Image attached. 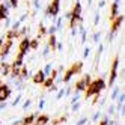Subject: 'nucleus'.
I'll use <instances>...</instances> for the list:
<instances>
[{
	"label": "nucleus",
	"mask_w": 125,
	"mask_h": 125,
	"mask_svg": "<svg viewBox=\"0 0 125 125\" xmlns=\"http://www.w3.org/2000/svg\"><path fill=\"white\" fill-rule=\"evenodd\" d=\"M9 95H11V89H9V86H6V84H0V103H3V101H6L8 98H9Z\"/></svg>",
	"instance_id": "6e6552de"
},
{
	"label": "nucleus",
	"mask_w": 125,
	"mask_h": 125,
	"mask_svg": "<svg viewBox=\"0 0 125 125\" xmlns=\"http://www.w3.org/2000/svg\"><path fill=\"white\" fill-rule=\"evenodd\" d=\"M33 121H35V115H29L27 118H24V119H23V124H26V125H30Z\"/></svg>",
	"instance_id": "6ab92c4d"
},
{
	"label": "nucleus",
	"mask_w": 125,
	"mask_h": 125,
	"mask_svg": "<svg viewBox=\"0 0 125 125\" xmlns=\"http://www.w3.org/2000/svg\"><path fill=\"white\" fill-rule=\"evenodd\" d=\"M89 83H91V77H89V74H86L83 78H80L75 83V89L77 91H86V87L89 86Z\"/></svg>",
	"instance_id": "20e7f679"
},
{
	"label": "nucleus",
	"mask_w": 125,
	"mask_h": 125,
	"mask_svg": "<svg viewBox=\"0 0 125 125\" xmlns=\"http://www.w3.org/2000/svg\"><path fill=\"white\" fill-rule=\"evenodd\" d=\"M118 65H119V57H115V59H113V63H112L110 77H109V86H112V84H113L116 75H118Z\"/></svg>",
	"instance_id": "7ed1b4c3"
},
{
	"label": "nucleus",
	"mask_w": 125,
	"mask_h": 125,
	"mask_svg": "<svg viewBox=\"0 0 125 125\" xmlns=\"http://www.w3.org/2000/svg\"><path fill=\"white\" fill-rule=\"evenodd\" d=\"M100 125H107V119H103V121L100 122Z\"/></svg>",
	"instance_id": "a878e982"
},
{
	"label": "nucleus",
	"mask_w": 125,
	"mask_h": 125,
	"mask_svg": "<svg viewBox=\"0 0 125 125\" xmlns=\"http://www.w3.org/2000/svg\"><path fill=\"white\" fill-rule=\"evenodd\" d=\"M20 75H21V78H27L29 73H27V68H26V66H23V68L20 69Z\"/></svg>",
	"instance_id": "412c9836"
},
{
	"label": "nucleus",
	"mask_w": 125,
	"mask_h": 125,
	"mask_svg": "<svg viewBox=\"0 0 125 125\" xmlns=\"http://www.w3.org/2000/svg\"><path fill=\"white\" fill-rule=\"evenodd\" d=\"M48 122V116L47 115H41V116H38V119L35 121V124H38V125H45Z\"/></svg>",
	"instance_id": "4468645a"
},
{
	"label": "nucleus",
	"mask_w": 125,
	"mask_h": 125,
	"mask_svg": "<svg viewBox=\"0 0 125 125\" xmlns=\"http://www.w3.org/2000/svg\"><path fill=\"white\" fill-rule=\"evenodd\" d=\"M23 125H26V124H23Z\"/></svg>",
	"instance_id": "2f4dec72"
},
{
	"label": "nucleus",
	"mask_w": 125,
	"mask_h": 125,
	"mask_svg": "<svg viewBox=\"0 0 125 125\" xmlns=\"http://www.w3.org/2000/svg\"><path fill=\"white\" fill-rule=\"evenodd\" d=\"M118 11H119V5H118V0L112 5V9H110V20H113L116 15H118Z\"/></svg>",
	"instance_id": "f8f14e48"
},
{
	"label": "nucleus",
	"mask_w": 125,
	"mask_h": 125,
	"mask_svg": "<svg viewBox=\"0 0 125 125\" xmlns=\"http://www.w3.org/2000/svg\"><path fill=\"white\" fill-rule=\"evenodd\" d=\"M23 59H24V54H23V53H18V54H17L15 62H14L11 66H17V68H20V66L23 65Z\"/></svg>",
	"instance_id": "ddd939ff"
},
{
	"label": "nucleus",
	"mask_w": 125,
	"mask_h": 125,
	"mask_svg": "<svg viewBox=\"0 0 125 125\" xmlns=\"http://www.w3.org/2000/svg\"><path fill=\"white\" fill-rule=\"evenodd\" d=\"M65 95V91H60L59 94H57V98H62V96H63Z\"/></svg>",
	"instance_id": "b1692460"
},
{
	"label": "nucleus",
	"mask_w": 125,
	"mask_h": 125,
	"mask_svg": "<svg viewBox=\"0 0 125 125\" xmlns=\"http://www.w3.org/2000/svg\"><path fill=\"white\" fill-rule=\"evenodd\" d=\"M59 9H60V0H53V2L48 5V8H47V14L54 17V15H57Z\"/></svg>",
	"instance_id": "39448f33"
},
{
	"label": "nucleus",
	"mask_w": 125,
	"mask_h": 125,
	"mask_svg": "<svg viewBox=\"0 0 125 125\" xmlns=\"http://www.w3.org/2000/svg\"><path fill=\"white\" fill-rule=\"evenodd\" d=\"M82 5H80V2L77 0V2L74 3V8H73V11H71L68 14V17H71V18H82Z\"/></svg>",
	"instance_id": "0eeeda50"
},
{
	"label": "nucleus",
	"mask_w": 125,
	"mask_h": 125,
	"mask_svg": "<svg viewBox=\"0 0 125 125\" xmlns=\"http://www.w3.org/2000/svg\"><path fill=\"white\" fill-rule=\"evenodd\" d=\"M38 45H39L38 39H32V41H29V50H38Z\"/></svg>",
	"instance_id": "f3484780"
},
{
	"label": "nucleus",
	"mask_w": 125,
	"mask_h": 125,
	"mask_svg": "<svg viewBox=\"0 0 125 125\" xmlns=\"http://www.w3.org/2000/svg\"><path fill=\"white\" fill-rule=\"evenodd\" d=\"M44 33H45V29H44V26H42V24H39V35H38V38H41Z\"/></svg>",
	"instance_id": "5701e85b"
},
{
	"label": "nucleus",
	"mask_w": 125,
	"mask_h": 125,
	"mask_svg": "<svg viewBox=\"0 0 125 125\" xmlns=\"http://www.w3.org/2000/svg\"><path fill=\"white\" fill-rule=\"evenodd\" d=\"M29 105H30V101H26V103H24V105H23V107H24V109H26V107H29Z\"/></svg>",
	"instance_id": "bb28decb"
},
{
	"label": "nucleus",
	"mask_w": 125,
	"mask_h": 125,
	"mask_svg": "<svg viewBox=\"0 0 125 125\" xmlns=\"http://www.w3.org/2000/svg\"><path fill=\"white\" fill-rule=\"evenodd\" d=\"M6 17H8V8H6V5L0 3V20H5Z\"/></svg>",
	"instance_id": "dca6fc26"
},
{
	"label": "nucleus",
	"mask_w": 125,
	"mask_h": 125,
	"mask_svg": "<svg viewBox=\"0 0 125 125\" xmlns=\"http://www.w3.org/2000/svg\"><path fill=\"white\" fill-rule=\"evenodd\" d=\"M17 36H18V32H17V30H9V32H8V35H6L8 39H14Z\"/></svg>",
	"instance_id": "aec40b11"
},
{
	"label": "nucleus",
	"mask_w": 125,
	"mask_h": 125,
	"mask_svg": "<svg viewBox=\"0 0 125 125\" xmlns=\"http://www.w3.org/2000/svg\"><path fill=\"white\" fill-rule=\"evenodd\" d=\"M56 35H50V38H48V48L51 50H56Z\"/></svg>",
	"instance_id": "2eb2a0df"
},
{
	"label": "nucleus",
	"mask_w": 125,
	"mask_h": 125,
	"mask_svg": "<svg viewBox=\"0 0 125 125\" xmlns=\"http://www.w3.org/2000/svg\"><path fill=\"white\" fill-rule=\"evenodd\" d=\"M32 80H33V83H36V84H42V82L45 80V74H44V71H38V73L32 77Z\"/></svg>",
	"instance_id": "9d476101"
},
{
	"label": "nucleus",
	"mask_w": 125,
	"mask_h": 125,
	"mask_svg": "<svg viewBox=\"0 0 125 125\" xmlns=\"http://www.w3.org/2000/svg\"><path fill=\"white\" fill-rule=\"evenodd\" d=\"M2 44H3V41H2V39H0V47H2Z\"/></svg>",
	"instance_id": "c756f323"
},
{
	"label": "nucleus",
	"mask_w": 125,
	"mask_h": 125,
	"mask_svg": "<svg viewBox=\"0 0 125 125\" xmlns=\"http://www.w3.org/2000/svg\"><path fill=\"white\" fill-rule=\"evenodd\" d=\"M5 105H6V104H5V101H3V103H0V110L5 109Z\"/></svg>",
	"instance_id": "cd10ccee"
},
{
	"label": "nucleus",
	"mask_w": 125,
	"mask_h": 125,
	"mask_svg": "<svg viewBox=\"0 0 125 125\" xmlns=\"http://www.w3.org/2000/svg\"><path fill=\"white\" fill-rule=\"evenodd\" d=\"M84 122H86V119H82V121H80V122H78V124H77V125H83V124H84Z\"/></svg>",
	"instance_id": "c85d7f7f"
},
{
	"label": "nucleus",
	"mask_w": 125,
	"mask_h": 125,
	"mask_svg": "<svg viewBox=\"0 0 125 125\" xmlns=\"http://www.w3.org/2000/svg\"><path fill=\"white\" fill-rule=\"evenodd\" d=\"M0 2H2V0H0Z\"/></svg>",
	"instance_id": "473e14b6"
},
{
	"label": "nucleus",
	"mask_w": 125,
	"mask_h": 125,
	"mask_svg": "<svg viewBox=\"0 0 125 125\" xmlns=\"http://www.w3.org/2000/svg\"><path fill=\"white\" fill-rule=\"evenodd\" d=\"M53 82H54V78H53V77L50 75V77H48L47 80H44V82H42V86H44V87H51Z\"/></svg>",
	"instance_id": "a211bd4d"
},
{
	"label": "nucleus",
	"mask_w": 125,
	"mask_h": 125,
	"mask_svg": "<svg viewBox=\"0 0 125 125\" xmlns=\"http://www.w3.org/2000/svg\"><path fill=\"white\" fill-rule=\"evenodd\" d=\"M82 68H83V63L82 62H77V63H74L73 66H71L66 73H65V75H63V82L65 83H68L69 82V78L73 77L74 74H78V73H82Z\"/></svg>",
	"instance_id": "f03ea898"
},
{
	"label": "nucleus",
	"mask_w": 125,
	"mask_h": 125,
	"mask_svg": "<svg viewBox=\"0 0 125 125\" xmlns=\"http://www.w3.org/2000/svg\"><path fill=\"white\" fill-rule=\"evenodd\" d=\"M11 47H12V39H8L6 42H3L2 47H0V56L6 57L8 53H9V50H11Z\"/></svg>",
	"instance_id": "1a4fd4ad"
},
{
	"label": "nucleus",
	"mask_w": 125,
	"mask_h": 125,
	"mask_svg": "<svg viewBox=\"0 0 125 125\" xmlns=\"http://www.w3.org/2000/svg\"><path fill=\"white\" fill-rule=\"evenodd\" d=\"M104 87H105L104 80L103 78H96V80H94V82L89 83V86L86 87V95L84 96L89 98V96H92V95H98Z\"/></svg>",
	"instance_id": "f257e3e1"
},
{
	"label": "nucleus",
	"mask_w": 125,
	"mask_h": 125,
	"mask_svg": "<svg viewBox=\"0 0 125 125\" xmlns=\"http://www.w3.org/2000/svg\"><path fill=\"white\" fill-rule=\"evenodd\" d=\"M11 3H12L14 8H17V5H18V2H17V0H11Z\"/></svg>",
	"instance_id": "393cba45"
},
{
	"label": "nucleus",
	"mask_w": 125,
	"mask_h": 125,
	"mask_svg": "<svg viewBox=\"0 0 125 125\" xmlns=\"http://www.w3.org/2000/svg\"><path fill=\"white\" fill-rule=\"evenodd\" d=\"M0 84H2V82H0Z\"/></svg>",
	"instance_id": "7c9ffc66"
},
{
	"label": "nucleus",
	"mask_w": 125,
	"mask_h": 125,
	"mask_svg": "<svg viewBox=\"0 0 125 125\" xmlns=\"http://www.w3.org/2000/svg\"><path fill=\"white\" fill-rule=\"evenodd\" d=\"M2 68H3V74H5V75H8V74H9V69H11V68H9V65L3 63V65H2Z\"/></svg>",
	"instance_id": "4be33fe9"
},
{
	"label": "nucleus",
	"mask_w": 125,
	"mask_h": 125,
	"mask_svg": "<svg viewBox=\"0 0 125 125\" xmlns=\"http://www.w3.org/2000/svg\"><path fill=\"white\" fill-rule=\"evenodd\" d=\"M124 23V15H116L115 18L112 20V26H110V33L113 35L116 30L121 27V24Z\"/></svg>",
	"instance_id": "423d86ee"
},
{
	"label": "nucleus",
	"mask_w": 125,
	"mask_h": 125,
	"mask_svg": "<svg viewBox=\"0 0 125 125\" xmlns=\"http://www.w3.org/2000/svg\"><path fill=\"white\" fill-rule=\"evenodd\" d=\"M27 50H29V38L26 36V38H23L21 42H20V53L26 54V53H27Z\"/></svg>",
	"instance_id": "9b49d317"
}]
</instances>
